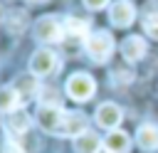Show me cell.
<instances>
[{"instance_id": "obj_1", "label": "cell", "mask_w": 158, "mask_h": 153, "mask_svg": "<svg viewBox=\"0 0 158 153\" xmlns=\"http://www.w3.org/2000/svg\"><path fill=\"white\" fill-rule=\"evenodd\" d=\"M86 47V54L96 62V64H104L109 62V57L114 54V37L106 32V30H99V32H91L84 42Z\"/></svg>"}, {"instance_id": "obj_2", "label": "cell", "mask_w": 158, "mask_h": 153, "mask_svg": "<svg viewBox=\"0 0 158 153\" xmlns=\"http://www.w3.org/2000/svg\"><path fill=\"white\" fill-rule=\"evenodd\" d=\"M94 91H96V84H94V79H91L89 74H84V72H77V74H72V76L67 79V94H69V99H74V101H86V99L94 96Z\"/></svg>"}, {"instance_id": "obj_3", "label": "cell", "mask_w": 158, "mask_h": 153, "mask_svg": "<svg viewBox=\"0 0 158 153\" xmlns=\"http://www.w3.org/2000/svg\"><path fill=\"white\" fill-rule=\"evenodd\" d=\"M35 37H37L40 42H44V44L59 42V39L64 37V25H62L54 15H44V17H40V20L35 22Z\"/></svg>"}, {"instance_id": "obj_4", "label": "cell", "mask_w": 158, "mask_h": 153, "mask_svg": "<svg viewBox=\"0 0 158 153\" xmlns=\"http://www.w3.org/2000/svg\"><path fill=\"white\" fill-rule=\"evenodd\" d=\"M57 69H59V59H57V54H54L52 49H47V47L37 49V52L30 57V72H32L35 76H49V74H54Z\"/></svg>"}, {"instance_id": "obj_5", "label": "cell", "mask_w": 158, "mask_h": 153, "mask_svg": "<svg viewBox=\"0 0 158 153\" xmlns=\"http://www.w3.org/2000/svg\"><path fill=\"white\" fill-rule=\"evenodd\" d=\"M62 118H64L62 106H47V104H42V106L37 109V123H40L47 133H57V136H59Z\"/></svg>"}, {"instance_id": "obj_6", "label": "cell", "mask_w": 158, "mask_h": 153, "mask_svg": "<svg viewBox=\"0 0 158 153\" xmlns=\"http://www.w3.org/2000/svg\"><path fill=\"white\" fill-rule=\"evenodd\" d=\"M109 20H111L114 27H128V25L136 20V7H133V2H131V0H118V2H114L111 10H109Z\"/></svg>"}, {"instance_id": "obj_7", "label": "cell", "mask_w": 158, "mask_h": 153, "mask_svg": "<svg viewBox=\"0 0 158 153\" xmlns=\"http://www.w3.org/2000/svg\"><path fill=\"white\" fill-rule=\"evenodd\" d=\"M94 118H96V123H99L101 128H106V131H114V128L121 123V118H123V111H121L116 104L106 101V104H101V106L96 109Z\"/></svg>"}, {"instance_id": "obj_8", "label": "cell", "mask_w": 158, "mask_h": 153, "mask_svg": "<svg viewBox=\"0 0 158 153\" xmlns=\"http://www.w3.org/2000/svg\"><path fill=\"white\" fill-rule=\"evenodd\" d=\"M89 131L86 128V116L81 111H64V118H62V128H59V136H79Z\"/></svg>"}, {"instance_id": "obj_9", "label": "cell", "mask_w": 158, "mask_h": 153, "mask_svg": "<svg viewBox=\"0 0 158 153\" xmlns=\"http://www.w3.org/2000/svg\"><path fill=\"white\" fill-rule=\"evenodd\" d=\"M146 49H148V44H146V39L138 37V35L126 37V39L121 42V54H123L126 62H138V59H143V57H146Z\"/></svg>"}, {"instance_id": "obj_10", "label": "cell", "mask_w": 158, "mask_h": 153, "mask_svg": "<svg viewBox=\"0 0 158 153\" xmlns=\"http://www.w3.org/2000/svg\"><path fill=\"white\" fill-rule=\"evenodd\" d=\"M27 128H30V116H27L22 109L10 111V114L5 116V131H7L10 136H22Z\"/></svg>"}, {"instance_id": "obj_11", "label": "cell", "mask_w": 158, "mask_h": 153, "mask_svg": "<svg viewBox=\"0 0 158 153\" xmlns=\"http://www.w3.org/2000/svg\"><path fill=\"white\" fill-rule=\"evenodd\" d=\"M104 146V141L94 133V131H84L74 138V151L77 153H99Z\"/></svg>"}, {"instance_id": "obj_12", "label": "cell", "mask_w": 158, "mask_h": 153, "mask_svg": "<svg viewBox=\"0 0 158 153\" xmlns=\"http://www.w3.org/2000/svg\"><path fill=\"white\" fill-rule=\"evenodd\" d=\"M136 143L143 151H158V126L156 123H143L136 131Z\"/></svg>"}, {"instance_id": "obj_13", "label": "cell", "mask_w": 158, "mask_h": 153, "mask_svg": "<svg viewBox=\"0 0 158 153\" xmlns=\"http://www.w3.org/2000/svg\"><path fill=\"white\" fill-rule=\"evenodd\" d=\"M104 148L111 151V153H128V148H131V138H128V133L114 128V131H109V136L104 138Z\"/></svg>"}, {"instance_id": "obj_14", "label": "cell", "mask_w": 158, "mask_h": 153, "mask_svg": "<svg viewBox=\"0 0 158 153\" xmlns=\"http://www.w3.org/2000/svg\"><path fill=\"white\" fill-rule=\"evenodd\" d=\"M64 35L72 37V39H84L89 37V22L86 20H79V17H67L64 20Z\"/></svg>"}, {"instance_id": "obj_15", "label": "cell", "mask_w": 158, "mask_h": 153, "mask_svg": "<svg viewBox=\"0 0 158 153\" xmlns=\"http://www.w3.org/2000/svg\"><path fill=\"white\" fill-rule=\"evenodd\" d=\"M37 89H40V84H37V76L32 74H22V76H17V81H15V91L20 94V99L25 101V99H30V96H35L37 94Z\"/></svg>"}, {"instance_id": "obj_16", "label": "cell", "mask_w": 158, "mask_h": 153, "mask_svg": "<svg viewBox=\"0 0 158 153\" xmlns=\"http://www.w3.org/2000/svg\"><path fill=\"white\" fill-rule=\"evenodd\" d=\"M20 104H22V99H20V94L15 91V86H5V89H0V111H2V114L17 111Z\"/></svg>"}, {"instance_id": "obj_17", "label": "cell", "mask_w": 158, "mask_h": 153, "mask_svg": "<svg viewBox=\"0 0 158 153\" xmlns=\"http://www.w3.org/2000/svg\"><path fill=\"white\" fill-rule=\"evenodd\" d=\"M143 30L148 32V37L158 39V2H151V7H146V15H143Z\"/></svg>"}, {"instance_id": "obj_18", "label": "cell", "mask_w": 158, "mask_h": 153, "mask_svg": "<svg viewBox=\"0 0 158 153\" xmlns=\"http://www.w3.org/2000/svg\"><path fill=\"white\" fill-rule=\"evenodd\" d=\"M111 79H114L116 86H123V84H131V81H133V72H131L128 67H123V69H114V72H111Z\"/></svg>"}, {"instance_id": "obj_19", "label": "cell", "mask_w": 158, "mask_h": 153, "mask_svg": "<svg viewBox=\"0 0 158 153\" xmlns=\"http://www.w3.org/2000/svg\"><path fill=\"white\" fill-rule=\"evenodd\" d=\"M106 2H109V0H84V5H86L89 10H101V7H106Z\"/></svg>"}, {"instance_id": "obj_20", "label": "cell", "mask_w": 158, "mask_h": 153, "mask_svg": "<svg viewBox=\"0 0 158 153\" xmlns=\"http://www.w3.org/2000/svg\"><path fill=\"white\" fill-rule=\"evenodd\" d=\"M0 153H25V151H22L17 143H5V146L0 148Z\"/></svg>"}, {"instance_id": "obj_21", "label": "cell", "mask_w": 158, "mask_h": 153, "mask_svg": "<svg viewBox=\"0 0 158 153\" xmlns=\"http://www.w3.org/2000/svg\"><path fill=\"white\" fill-rule=\"evenodd\" d=\"M30 5H42V2H47V0H27Z\"/></svg>"}, {"instance_id": "obj_22", "label": "cell", "mask_w": 158, "mask_h": 153, "mask_svg": "<svg viewBox=\"0 0 158 153\" xmlns=\"http://www.w3.org/2000/svg\"><path fill=\"white\" fill-rule=\"evenodd\" d=\"M99 153H111V151H106V148H101V151H99Z\"/></svg>"}, {"instance_id": "obj_23", "label": "cell", "mask_w": 158, "mask_h": 153, "mask_svg": "<svg viewBox=\"0 0 158 153\" xmlns=\"http://www.w3.org/2000/svg\"><path fill=\"white\" fill-rule=\"evenodd\" d=\"M0 20H2V7H0Z\"/></svg>"}]
</instances>
